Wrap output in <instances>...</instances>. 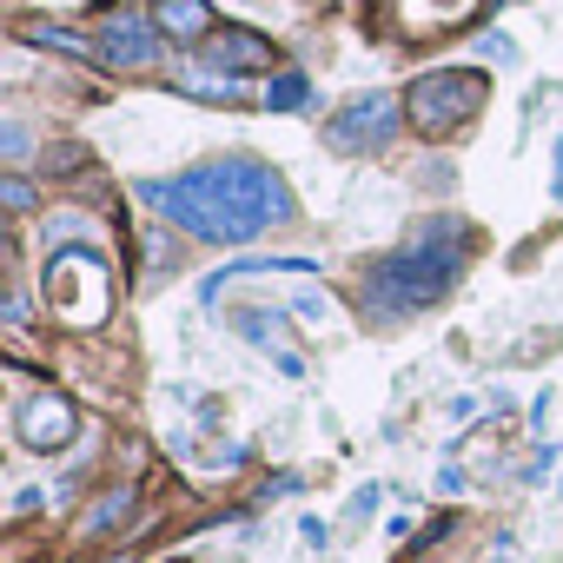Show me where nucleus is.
<instances>
[{
    "instance_id": "nucleus-1",
    "label": "nucleus",
    "mask_w": 563,
    "mask_h": 563,
    "mask_svg": "<svg viewBox=\"0 0 563 563\" xmlns=\"http://www.w3.org/2000/svg\"><path fill=\"white\" fill-rule=\"evenodd\" d=\"M471 239H477V232H471L464 219H431L411 245H398L391 258L372 265V278H365V312L398 319V312H418V306L444 299L451 278H457L464 258H471Z\"/></svg>"
},
{
    "instance_id": "nucleus-15",
    "label": "nucleus",
    "mask_w": 563,
    "mask_h": 563,
    "mask_svg": "<svg viewBox=\"0 0 563 563\" xmlns=\"http://www.w3.org/2000/svg\"><path fill=\"white\" fill-rule=\"evenodd\" d=\"M0 146H8V159H21V153H27V133H21V126L8 120V133H0Z\"/></svg>"
},
{
    "instance_id": "nucleus-4",
    "label": "nucleus",
    "mask_w": 563,
    "mask_h": 563,
    "mask_svg": "<svg viewBox=\"0 0 563 563\" xmlns=\"http://www.w3.org/2000/svg\"><path fill=\"white\" fill-rule=\"evenodd\" d=\"M107 265H100V252H54V265H47V306L67 319V325H100L93 319V306L80 299V292H93V299H113V286H107Z\"/></svg>"
},
{
    "instance_id": "nucleus-11",
    "label": "nucleus",
    "mask_w": 563,
    "mask_h": 563,
    "mask_svg": "<svg viewBox=\"0 0 563 563\" xmlns=\"http://www.w3.org/2000/svg\"><path fill=\"white\" fill-rule=\"evenodd\" d=\"M306 93H312L306 74H278V80L265 87V107H272V113H292V107H306Z\"/></svg>"
},
{
    "instance_id": "nucleus-2",
    "label": "nucleus",
    "mask_w": 563,
    "mask_h": 563,
    "mask_svg": "<svg viewBox=\"0 0 563 563\" xmlns=\"http://www.w3.org/2000/svg\"><path fill=\"white\" fill-rule=\"evenodd\" d=\"M186 179L239 225V239H258L265 225H286L292 219L286 179H278L272 166H258V159H212V166H192Z\"/></svg>"
},
{
    "instance_id": "nucleus-5",
    "label": "nucleus",
    "mask_w": 563,
    "mask_h": 563,
    "mask_svg": "<svg viewBox=\"0 0 563 563\" xmlns=\"http://www.w3.org/2000/svg\"><path fill=\"white\" fill-rule=\"evenodd\" d=\"M391 126H398V100L391 93H358L339 120H325V140L339 153H365V146H385Z\"/></svg>"
},
{
    "instance_id": "nucleus-13",
    "label": "nucleus",
    "mask_w": 563,
    "mask_h": 563,
    "mask_svg": "<svg viewBox=\"0 0 563 563\" xmlns=\"http://www.w3.org/2000/svg\"><path fill=\"white\" fill-rule=\"evenodd\" d=\"M239 332H245L252 345H278V319H272V312H239Z\"/></svg>"
},
{
    "instance_id": "nucleus-17",
    "label": "nucleus",
    "mask_w": 563,
    "mask_h": 563,
    "mask_svg": "<svg viewBox=\"0 0 563 563\" xmlns=\"http://www.w3.org/2000/svg\"><path fill=\"white\" fill-rule=\"evenodd\" d=\"M113 563H126V556H113Z\"/></svg>"
},
{
    "instance_id": "nucleus-9",
    "label": "nucleus",
    "mask_w": 563,
    "mask_h": 563,
    "mask_svg": "<svg viewBox=\"0 0 563 563\" xmlns=\"http://www.w3.org/2000/svg\"><path fill=\"white\" fill-rule=\"evenodd\" d=\"M153 21H159V34H173V41H206V34H212V8H206V0H159Z\"/></svg>"
},
{
    "instance_id": "nucleus-14",
    "label": "nucleus",
    "mask_w": 563,
    "mask_h": 563,
    "mask_svg": "<svg viewBox=\"0 0 563 563\" xmlns=\"http://www.w3.org/2000/svg\"><path fill=\"white\" fill-rule=\"evenodd\" d=\"M0 199H8L14 212H27V206H34V186H27L21 173H8V179H0Z\"/></svg>"
},
{
    "instance_id": "nucleus-7",
    "label": "nucleus",
    "mask_w": 563,
    "mask_h": 563,
    "mask_svg": "<svg viewBox=\"0 0 563 563\" xmlns=\"http://www.w3.org/2000/svg\"><path fill=\"white\" fill-rule=\"evenodd\" d=\"M14 431H21V444H27V451H60V444L74 438V405H67V398H54V391H41V398H27V405H21Z\"/></svg>"
},
{
    "instance_id": "nucleus-6",
    "label": "nucleus",
    "mask_w": 563,
    "mask_h": 563,
    "mask_svg": "<svg viewBox=\"0 0 563 563\" xmlns=\"http://www.w3.org/2000/svg\"><path fill=\"white\" fill-rule=\"evenodd\" d=\"M100 60L107 67H153L159 60V21H146L133 8H113L107 27H100Z\"/></svg>"
},
{
    "instance_id": "nucleus-12",
    "label": "nucleus",
    "mask_w": 563,
    "mask_h": 563,
    "mask_svg": "<svg viewBox=\"0 0 563 563\" xmlns=\"http://www.w3.org/2000/svg\"><path fill=\"white\" fill-rule=\"evenodd\" d=\"M133 510V490H113V497H100L93 510H87V530H107V523H120Z\"/></svg>"
},
{
    "instance_id": "nucleus-3",
    "label": "nucleus",
    "mask_w": 563,
    "mask_h": 563,
    "mask_svg": "<svg viewBox=\"0 0 563 563\" xmlns=\"http://www.w3.org/2000/svg\"><path fill=\"white\" fill-rule=\"evenodd\" d=\"M484 74H471V67H438V74H424V80H411V93H405V113H411V126L418 133H431V140H444V133H457V126H471L477 113H484Z\"/></svg>"
},
{
    "instance_id": "nucleus-8",
    "label": "nucleus",
    "mask_w": 563,
    "mask_h": 563,
    "mask_svg": "<svg viewBox=\"0 0 563 563\" xmlns=\"http://www.w3.org/2000/svg\"><path fill=\"white\" fill-rule=\"evenodd\" d=\"M206 67H219V74H265L272 67V41L245 34V27H212L206 34Z\"/></svg>"
},
{
    "instance_id": "nucleus-16",
    "label": "nucleus",
    "mask_w": 563,
    "mask_h": 563,
    "mask_svg": "<svg viewBox=\"0 0 563 563\" xmlns=\"http://www.w3.org/2000/svg\"><path fill=\"white\" fill-rule=\"evenodd\" d=\"M431 8H438V21H451V14L464 8V0H431Z\"/></svg>"
},
{
    "instance_id": "nucleus-10",
    "label": "nucleus",
    "mask_w": 563,
    "mask_h": 563,
    "mask_svg": "<svg viewBox=\"0 0 563 563\" xmlns=\"http://www.w3.org/2000/svg\"><path fill=\"white\" fill-rule=\"evenodd\" d=\"M21 34H27L34 47H60V54H74V60H93V54H100V47H87L80 34H67V27H47V21H27Z\"/></svg>"
}]
</instances>
